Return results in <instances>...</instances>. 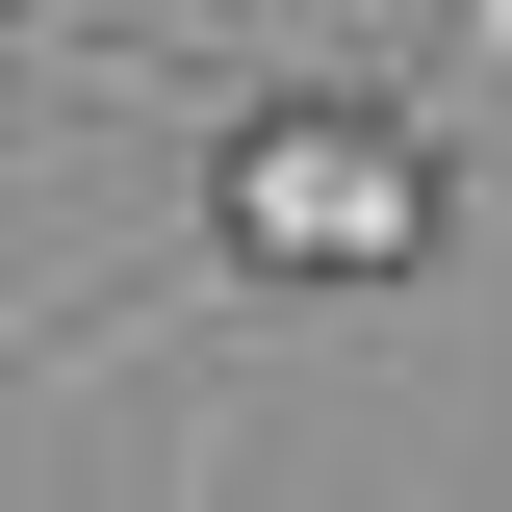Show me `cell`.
I'll list each match as a JSON object with an SVG mask.
<instances>
[{
  "label": "cell",
  "mask_w": 512,
  "mask_h": 512,
  "mask_svg": "<svg viewBox=\"0 0 512 512\" xmlns=\"http://www.w3.org/2000/svg\"><path fill=\"white\" fill-rule=\"evenodd\" d=\"M205 282H256V308H333V282H410V256L461 231V154L384 77H256L231 128H205V180H180Z\"/></svg>",
  "instance_id": "obj_1"
}]
</instances>
